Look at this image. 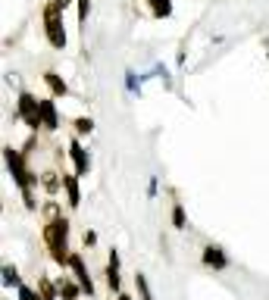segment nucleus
<instances>
[{
  "instance_id": "1",
  "label": "nucleus",
  "mask_w": 269,
  "mask_h": 300,
  "mask_svg": "<svg viewBox=\"0 0 269 300\" xmlns=\"http://www.w3.org/2000/svg\"><path fill=\"white\" fill-rule=\"evenodd\" d=\"M66 238H69V222L66 219H50L47 229H44V241L50 247L53 262H60V266L69 262V244H66Z\"/></svg>"
},
{
  "instance_id": "2",
  "label": "nucleus",
  "mask_w": 269,
  "mask_h": 300,
  "mask_svg": "<svg viewBox=\"0 0 269 300\" xmlns=\"http://www.w3.org/2000/svg\"><path fill=\"white\" fill-rule=\"evenodd\" d=\"M60 4H57V0H53V4L47 7V41L53 44V47H66V31H63V22H60Z\"/></svg>"
},
{
  "instance_id": "3",
  "label": "nucleus",
  "mask_w": 269,
  "mask_h": 300,
  "mask_svg": "<svg viewBox=\"0 0 269 300\" xmlns=\"http://www.w3.org/2000/svg\"><path fill=\"white\" fill-rule=\"evenodd\" d=\"M19 116L25 119L28 128L44 125V122H41V100H34L31 94H19Z\"/></svg>"
},
{
  "instance_id": "4",
  "label": "nucleus",
  "mask_w": 269,
  "mask_h": 300,
  "mask_svg": "<svg viewBox=\"0 0 269 300\" xmlns=\"http://www.w3.org/2000/svg\"><path fill=\"white\" fill-rule=\"evenodd\" d=\"M66 266L75 272V282H79V285H82V291L91 297V294H94V282H91V275H88V269H85L82 256H79V253H69V262H66Z\"/></svg>"
},
{
  "instance_id": "5",
  "label": "nucleus",
  "mask_w": 269,
  "mask_h": 300,
  "mask_svg": "<svg viewBox=\"0 0 269 300\" xmlns=\"http://www.w3.org/2000/svg\"><path fill=\"white\" fill-rule=\"evenodd\" d=\"M69 154H72V160H75V175H88V169H91L88 154H85V147L75 141V138L69 141Z\"/></svg>"
},
{
  "instance_id": "6",
  "label": "nucleus",
  "mask_w": 269,
  "mask_h": 300,
  "mask_svg": "<svg viewBox=\"0 0 269 300\" xmlns=\"http://www.w3.org/2000/svg\"><path fill=\"white\" fill-rule=\"evenodd\" d=\"M204 266H210V269H228V256L222 253V247L210 244V247H204Z\"/></svg>"
},
{
  "instance_id": "7",
  "label": "nucleus",
  "mask_w": 269,
  "mask_h": 300,
  "mask_svg": "<svg viewBox=\"0 0 269 300\" xmlns=\"http://www.w3.org/2000/svg\"><path fill=\"white\" fill-rule=\"evenodd\" d=\"M63 188H66L69 207H79L82 203V194H79V181H75V175H63Z\"/></svg>"
},
{
  "instance_id": "8",
  "label": "nucleus",
  "mask_w": 269,
  "mask_h": 300,
  "mask_svg": "<svg viewBox=\"0 0 269 300\" xmlns=\"http://www.w3.org/2000/svg\"><path fill=\"white\" fill-rule=\"evenodd\" d=\"M41 122H44V128H57L60 122H57V106H53V100H41Z\"/></svg>"
},
{
  "instance_id": "9",
  "label": "nucleus",
  "mask_w": 269,
  "mask_h": 300,
  "mask_svg": "<svg viewBox=\"0 0 269 300\" xmlns=\"http://www.w3.org/2000/svg\"><path fill=\"white\" fill-rule=\"evenodd\" d=\"M57 291H60V297H63V300H75L79 294H85L79 282H66V278L60 282V288H57Z\"/></svg>"
},
{
  "instance_id": "10",
  "label": "nucleus",
  "mask_w": 269,
  "mask_h": 300,
  "mask_svg": "<svg viewBox=\"0 0 269 300\" xmlns=\"http://www.w3.org/2000/svg\"><path fill=\"white\" fill-rule=\"evenodd\" d=\"M44 82L50 85V91H53L57 97H63V94H69V88H66V82L60 79V75H57V72H47V75H44Z\"/></svg>"
},
{
  "instance_id": "11",
  "label": "nucleus",
  "mask_w": 269,
  "mask_h": 300,
  "mask_svg": "<svg viewBox=\"0 0 269 300\" xmlns=\"http://www.w3.org/2000/svg\"><path fill=\"white\" fill-rule=\"evenodd\" d=\"M4 285L7 288H22V278H19V272H16V266H4Z\"/></svg>"
},
{
  "instance_id": "12",
  "label": "nucleus",
  "mask_w": 269,
  "mask_h": 300,
  "mask_svg": "<svg viewBox=\"0 0 269 300\" xmlns=\"http://www.w3.org/2000/svg\"><path fill=\"white\" fill-rule=\"evenodd\" d=\"M106 285L113 294H119V266H106Z\"/></svg>"
},
{
  "instance_id": "13",
  "label": "nucleus",
  "mask_w": 269,
  "mask_h": 300,
  "mask_svg": "<svg viewBox=\"0 0 269 300\" xmlns=\"http://www.w3.org/2000/svg\"><path fill=\"white\" fill-rule=\"evenodd\" d=\"M135 285H138V291H141V300H153V294H150V285H147V278L138 272L135 275Z\"/></svg>"
},
{
  "instance_id": "14",
  "label": "nucleus",
  "mask_w": 269,
  "mask_h": 300,
  "mask_svg": "<svg viewBox=\"0 0 269 300\" xmlns=\"http://www.w3.org/2000/svg\"><path fill=\"white\" fill-rule=\"evenodd\" d=\"M150 4H153V13H157V16H169V13H172V4H169V0H150Z\"/></svg>"
},
{
  "instance_id": "15",
  "label": "nucleus",
  "mask_w": 269,
  "mask_h": 300,
  "mask_svg": "<svg viewBox=\"0 0 269 300\" xmlns=\"http://www.w3.org/2000/svg\"><path fill=\"white\" fill-rule=\"evenodd\" d=\"M172 225H175V229H185V210H182V203L172 207Z\"/></svg>"
},
{
  "instance_id": "16",
  "label": "nucleus",
  "mask_w": 269,
  "mask_h": 300,
  "mask_svg": "<svg viewBox=\"0 0 269 300\" xmlns=\"http://www.w3.org/2000/svg\"><path fill=\"white\" fill-rule=\"evenodd\" d=\"M94 128V122L91 119H75V132H79V135H88Z\"/></svg>"
},
{
  "instance_id": "17",
  "label": "nucleus",
  "mask_w": 269,
  "mask_h": 300,
  "mask_svg": "<svg viewBox=\"0 0 269 300\" xmlns=\"http://www.w3.org/2000/svg\"><path fill=\"white\" fill-rule=\"evenodd\" d=\"M19 300H44V297H41V294H34L31 288L22 285V288H19Z\"/></svg>"
},
{
  "instance_id": "18",
  "label": "nucleus",
  "mask_w": 269,
  "mask_h": 300,
  "mask_svg": "<svg viewBox=\"0 0 269 300\" xmlns=\"http://www.w3.org/2000/svg\"><path fill=\"white\" fill-rule=\"evenodd\" d=\"M57 294H60V291H53V288H50L47 282H41V297H44V300H53Z\"/></svg>"
},
{
  "instance_id": "19",
  "label": "nucleus",
  "mask_w": 269,
  "mask_h": 300,
  "mask_svg": "<svg viewBox=\"0 0 269 300\" xmlns=\"http://www.w3.org/2000/svg\"><path fill=\"white\" fill-rule=\"evenodd\" d=\"M85 16H88V0H79V19L85 22Z\"/></svg>"
},
{
  "instance_id": "20",
  "label": "nucleus",
  "mask_w": 269,
  "mask_h": 300,
  "mask_svg": "<svg viewBox=\"0 0 269 300\" xmlns=\"http://www.w3.org/2000/svg\"><path fill=\"white\" fill-rule=\"evenodd\" d=\"M85 244H88V247L97 244V235H94V232H85Z\"/></svg>"
},
{
  "instance_id": "21",
  "label": "nucleus",
  "mask_w": 269,
  "mask_h": 300,
  "mask_svg": "<svg viewBox=\"0 0 269 300\" xmlns=\"http://www.w3.org/2000/svg\"><path fill=\"white\" fill-rule=\"evenodd\" d=\"M116 300H132V297L129 294H116Z\"/></svg>"
}]
</instances>
